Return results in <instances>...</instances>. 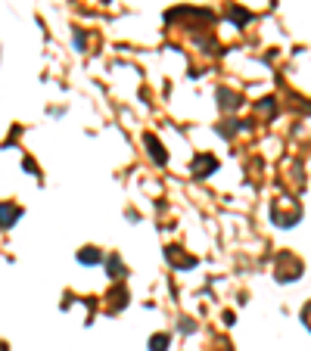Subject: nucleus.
<instances>
[{
  "mask_svg": "<svg viewBox=\"0 0 311 351\" xmlns=\"http://www.w3.org/2000/svg\"><path fill=\"white\" fill-rule=\"evenodd\" d=\"M78 261H81V264H97V261H103V255H100L97 249H84V252L78 255Z\"/></svg>",
  "mask_w": 311,
  "mask_h": 351,
  "instance_id": "obj_1",
  "label": "nucleus"
},
{
  "mask_svg": "<svg viewBox=\"0 0 311 351\" xmlns=\"http://www.w3.org/2000/svg\"><path fill=\"white\" fill-rule=\"evenodd\" d=\"M16 215H19L16 208H0V224H4V227H10L13 221H16Z\"/></svg>",
  "mask_w": 311,
  "mask_h": 351,
  "instance_id": "obj_2",
  "label": "nucleus"
},
{
  "mask_svg": "<svg viewBox=\"0 0 311 351\" xmlns=\"http://www.w3.org/2000/svg\"><path fill=\"white\" fill-rule=\"evenodd\" d=\"M165 342H168L165 336H156V339H153V348H156V351H162V348H165Z\"/></svg>",
  "mask_w": 311,
  "mask_h": 351,
  "instance_id": "obj_3",
  "label": "nucleus"
}]
</instances>
